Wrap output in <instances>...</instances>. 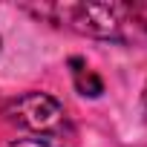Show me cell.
I'll list each match as a JSON object with an SVG mask.
<instances>
[{
    "mask_svg": "<svg viewBox=\"0 0 147 147\" xmlns=\"http://www.w3.org/2000/svg\"><path fill=\"white\" fill-rule=\"evenodd\" d=\"M3 115L6 121L23 127V130H32L38 136H58L63 133L69 124H66V113H63V104L46 92H23L18 95L15 101H9L3 107Z\"/></svg>",
    "mask_w": 147,
    "mask_h": 147,
    "instance_id": "2",
    "label": "cell"
},
{
    "mask_svg": "<svg viewBox=\"0 0 147 147\" xmlns=\"http://www.w3.org/2000/svg\"><path fill=\"white\" fill-rule=\"evenodd\" d=\"M58 26L104 40H144L147 6L144 3H55L32 9Z\"/></svg>",
    "mask_w": 147,
    "mask_h": 147,
    "instance_id": "1",
    "label": "cell"
},
{
    "mask_svg": "<svg viewBox=\"0 0 147 147\" xmlns=\"http://www.w3.org/2000/svg\"><path fill=\"white\" fill-rule=\"evenodd\" d=\"M9 147H55V144H49L43 138H20V141H12Z\"/></svg>",
    "mask_w": 147,
    "mask_h": 147,
    "instance_id": "4",
    "label": "cell"
},
{
    "mask_svg": "<svg viewBox=\"0 0 147 147\" xmlns=\"http://www.w3.org/2000/svg\"><path fill=\"white\" fill-rule=\"evenodd\" d=\"M141 101H144V110H147V87H144V98Z\"/></svg>",
    "mask_w": 147,
    "mask_h": 147,
    "instance_id": "5",
    "label": "cell"
},
{
    "mask_svg": "<svg viewBox=\"0 0 147 147\" xmlns=\"http://www.w3.org/2000/svg\"><path fill=\"white\" fill-rule=\"evenodd\" d=\"M69 66H72V78H75V90H78L81 95L98 98V95L104 92L101 78L95 75L90 66H87V61H84V58H72V61H69Z\"/></svg>",
    "mask_w": 147,
    "mask_h": 147,
    "instance_id": "3",
    "label": "cell"
}]
</instances>
